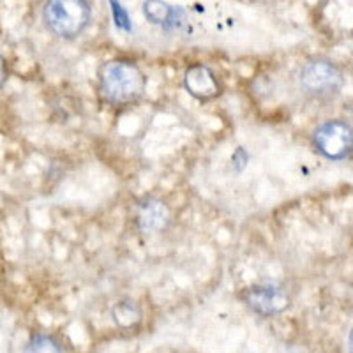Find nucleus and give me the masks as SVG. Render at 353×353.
I'll return each mask as SVG.
<instances>
[{
    "instance_id": "1",
    "label": "nucleus",
    "mask_w": 353,
    "mask_h": 353,
    "mask_svg": "<svg viewBox=\"0 0 353 353\" xmlns=\"http://www.w3.org/2000/svg\"><path fill=\"white\" fill-rule=\"evenodd\" d=\"M147 90V78L140 65L129 59H113L99 69L101 97L112 106L134 105Z\"/></svg>"
},
{
    "instance_id": "2",
    "label": "nucleus",
    "mask_w": 353,
    "mask_h": 353,
    "mask_svg": "<svg viewBox=\"0 0 353 353\" xmlns=\"http://www.w3.org/2000/svg\"><path fill=\"white\" fill-rule=\"evenodd\" d=\"M92 18V9L85 0H52L43 8V20L55 36L74 39L83 32Z\"/></svg>"
},
{
    "instance_id": "3",
    "label": "nucleus",
    "mask_w": 353,
    "mask_h": 353,
    "mask_svg": "<svg viewBox=\"0 0 353 353\" xmlns=\"http://www.w3.org/2000/svg\"><path fill=\"white\" fill-rule=\"evenodd\" d=\"M345 72L330 59L316 57L305 62L299 72V83L307 96L314 99H332L345 87Z\"/></svg>"
},
{
    "instance_id": "4",
    "label": "nucleus",
    "mask_w": 353,
    "mask_h": 353,
    "mask_svg": "<svg viewBox=\"0 0 353 353\" xmlns=\"http://www.w3.org/2000/svg\"><path fill=\"white\" fill-rule=\"evenodd\" d=\"M314 149L329 161H343L352 156V125L341 119L321 122L313 131Z\"/></svg>"
},
{
    "instance_id": "5",
    "label": "nucleus",
    "mask_w": 353,
    "mask_h": 353,
    "mask_svg": "<svg viewBox=\"0 0 353 353\" xmlns=\"http://www.w3.org/2000/svg\"><path fill=\"white\" fill-rule=\"evenodd\" d=\"M242 299L253 313L263 318H272L285 313L292 305L288 292L277 283H258L249 286L242 293Z\"/></svg>"
},
{
    "instance_id": "6",
    "label": "nucleus",
    "mask_w": 353,
    "mask_h": 353,
    "mask_svg": "<svg viewBox=\"0 0 353 353\" xmlns=\"http://www.w3.org/2000/svg\"><path fill=\"white\" fill-rule=\"evenodd\" d=\"M184 87L198 101H212L221 96V83L216 72L205 64H194L185 69Z\"/></svg>"
},
{
    "instance_id": "7",
    "label": "nucleus",
    "mask_w": 353,
    "mask_h": 353,
    "mask_svg": "<svg viewBox=\"0 0 353 353\" xmlns=\"http://www.w3.org/2000/svg\"><path fill=\"white\" fill-rule=\"evenodd\" d=\"M137 223L143 233H159L172 223V210L159 198L147 196L137 207Z\"/></svg>"
},
{
    "instance_id": "8",
    "label": "nucleus",
    "mask_w": 353,
    "mask_h": 353,
    "mask_svg": "<svg viewBox=\"0 0 353 353\" xmlns=\"http://www.w3.org/2000/svg\"><path fill=\"white\" fill-rule=\"evenodd\" d=\"M143 14L149 21L154 25H159L165 30H172V28H179L185 21V11L182 8H173V6L166 4V2H145L143 4Z\"/></svg>"
},
{
    "instance_id": "9",
    "label": "nucleus",
    "mask_w": 353,
    "mask_h": 353,
    "mask_svg": "<svg viewBox=\"0 0 353 353\" xmlns=\"http://www.w3.org/2000/svg\"><path fill=\"white\" fill-rule=\"evenodd\" d=\"M112 316L117 327H121L122 330H132L141 323L143 313H141L138 302L131 301V299H122L113 305Z\"/></svg>"
},
{
    "instance_id": "10",
    "label": "nucleus",
    "mask_w": 353,
    "mask_h": 353,
    "mask_svg": "<svg viewBox=\"0 0 353 353\" xmlns=\"http://www.w3.org/2000/svg\"><path fill=\"white\" fill-rule=\"evenodd\" d=\"M25 353H62V346L52 334L36 332L28 339Z\"/></svg>"
},
{
    "instance_id": "11",
    "label": "nucleus",
    "mask_w": 353,
    "mask_h": 353,
    "mask_svg": "<svg viewBox=\"0 0 353 353\" xmlns=\"http://www.w3.org/2000/svg\"><path fill=\"white\" fill-rule=\"evenodd\" d=\"M110 6H112L113 21H115L117 28H119V30H124V32H131L132 25H131V18H129L128 9H125L121 2H115V0H112Z\"/></svg>"
},
{
    "instance_id": "12",
    "label": "nucleus",
    "mask_w": 353,
    "mask_h": 353,
    "mask_svg": "<svg viewBox=\"0 0 353 353\" xmlns=\"http://www.w3.org/2000/svg\"><path fill=\"white\" fill-rule=\"evenodd\" d=\"M248 161H249V154L245 152V149L239 147V149L235 150V152H233V156H232L233 170H235V172H237V173H241L242 170H244L245 166H248Z\"/></svg>"
},
{
    "instance_id": "13",
    "label": "nucleus",
    "mask_w": 353,
    "mask_h": 353,
    "mask_svg": "<svg viewBox=\"0 0 353 353\" xmlns=\"http://www.w3.org/2000/svg\"><path fill=\"white\" fill-rule=\"evenodd\" d=\"M9 78V69H8V62L2 55H0V88L4 87V83L8 81Z\"/></svg>"
}]
</instances>
